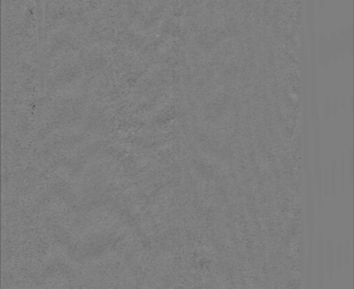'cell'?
I'll return each instance as SVG.
<instances>
[{"label":"cell","mask_w":354,"mask_h":289,"mask_svg":"<svg viewBox=\"0 0 354 289\" xmlns=\"http://www.w3.org/2000/svg\"><path fill=\"white\" fill-rule=\"evenodd\" d=\"M324 253L321 235L319 234L317 249V289H323L324 280Z\"/></svg>","instance_id":"obj_1"},{"label":"cell","mask_w":354,"mask_h":289,"mask_svg":"<svg viewBox=\"0 0 354 289\" xmlns=\"http://www.w3.org/2000/svg\"><path fill=\"white\" fill-rule=\"evenodd\" d=\"M335 266H336V256H335L333 248L331 243H329L328 251H327V270H328V277L330 281L333 279L335 272Z\"/></svg>","instance_id":"obj_2"},{"label":"cell","mask_w":354,"mask_h":289,"mask_svg":"<svg viewBox=\"0 0 354 289\" xmlns=\"http://www.w3.org/2000/svg\"><path fill=\"white\" fill-rule=\"evenodd\" d=\"M336 265H337L338 269H342L343 265V252L342 251V249H341V246L339 244L337 245V255H336Z\"/></svg>","instance_id":"obj_3"},{"label":"cell","mask_w":354,"mask_h":289,"mask_svg":"<svg viewBox=\"0 0 354 289\" xmlns=\"http://www.w3.org/2000/svg\"><path fill=\"white\" fill-rule=\"evenodd\" d=\"M344 249L345 250L343 253V257H344L346 265L349 266V263H350V246H349V242H346L345 249Z\"/></svg>","instance_id":"obj_4"}]
</instances>
